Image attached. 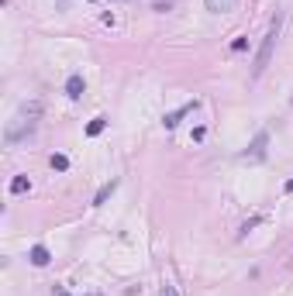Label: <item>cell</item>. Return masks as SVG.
<instances>
[{"mask_svg": "<svg viewBox=\"0 0 293 296\" xmlns=\"http://www.w3.org/2000/svg\"><path fill=\"white\" fill-rule=\"evenodd\" d=\"M38 117H41V103L38 100H31V103H24L14 117L7 121V128H4V141L7 145H18V141H24L35 128H38Z\"/></svg>", "mask_w": 293, "mask_h": 296, "instance_id": "6da1fadb", "label": "cell"}, {"mask_svg": "<svg viewBox=\"0 0 293 296\" xmlns=\"http://www.w3.org/2000/svg\"><path fill=\"white\" fill-rule=\"evenodd\" d=\"M279 24H283V18L276 14L273 24H269V31H266V38H262V45H259V52H255V62H252V76H255V79L266 73V66H269V59H273L276 38H279Z\"/></svg>", "mask_w": 293, "mask_h": 296, "instance_id": "7a4b0ae2", "label": "cell"}, {"mask_svg": "<svg viewBox=\"0 0 293 296\" xmlns=\"http://www.w3.org/2000/svg\"><path fill=\"white\" fill-rule=\"evenodd\" d=\"M266 145H269V135L259 131V135L252 138V145L245 148V158H262V155H266Z\"/></svg>", "mask_w": 293, "mask_h": 296, "instance_id": "3957f363", "label": "cell"}, {"mask_svg": "<svg viewBox=\"0 0 293 296\" xmlns=\"http://www.w3.org/2000/svg\"><path fill=\"white\" fill-rule=\"evenodd\" d=\"M193 110H197V100H193V103H183V107H179V110H173V114H166V117H162V124H166V128L173 131L176 124L186 117V114H193Z\"/></svg>", "mask_w": 293, "mask_h": 296, "instance_id": "277c9868", "label": "cell"}, {"mask_svg": "<svg viewBox=\"0 0 293 296\" xmlns=\"http://www.w3.org/2000/svg\"><path fill=\"white\" fill-rule=\"evenodd\" d=\"M83 93H86V83H83L79 73H73V76L66 79V97H69V100H79Z\"/></svg>", "mask_w": 293, "mask_h": 296, "instance_id": "5b68a950", "label": "cell"}, {"mask_svg": "<svg viewBox=\"0 0 293 296\" xmlns=\"http://www.w3.org/2000/svg\"><path fill=\"white\" fill-rule=\"evenodd\" d=\"M28 262H31V265H38V269H45V265L52 262V255H48V248H45V245H35V248L28 252Z\"/></svg>", "mask_w": 293, "mask_h": 296, "instance_id": "8992f818", "label": "cell"}, {"mask_svg": "<svg viewBox=\"0 0 293 296\" xmlns=\"http://www.w3.org/2000/svg\"><path fill=\"white\" fill-rule=\"evenodd\" d=\"M234 4H238V0H204V7H207L211 14H228V11H234Z\"/></svg>", "mask_w": 293, "mask_h": 296, "instance_id": "52a82bcc", "label": "cell"}, {"mask_svg": "<svg viewBox=\"0 0 293 296\" xmlns=\"http://www.w3.org/2000/svg\"><path fill=\"white\" fill-rule=\"evenodd\" d=\"M114 190H117V179H111L107 186H100V190H97V197H93V207H104V203L111 200V193H114Z\"/></svg>", "mask_w": 293, "mask_h": 296, "instance_id": "ba28073f", "label": "cell"}, {"mask_svg": "<svg viewBox=\"0 0 293 296\" xmlns=\"http://www.w3.org/2000/svg\"><path fill=\"white\" fill-rule=\"evenodd\" d=\"M28 190H31V179H28V176H14V179H11V193H14V197L28 193Z\"/></svg>", "mask_w": 293, "mask_h": 296, "instance_id": "9c48e42d", "label": "cell"}, {"mask_svg": "<svg viewBox=\"0 0 293 296\" xmlns=\"http://www.w3.org/2000/svg\"><path fill=\"white\" fill-rule=\"evenodd\" d=\"M104 128H107V117H93L90 124H86V135H90V138H97Z\"/></svg>", "mask_w": 293, "mask_h": 296, "instance_id": "30bf717a", "label": "cell"}, {"mask_svg": "<svg viewBox=\"0 0 293 296\" xmlns=\"http://www.w3.org/2000/svg\"><path fill=\"white\" fill-rule=\"evenodd\" d=\"M52 169H56V172H66V169H69V158L66 155H52Z\"/></svg>", "mask_w": 293, "mask_h": 296, "instance_id": "8fae6325", "label": "cell"}, {"mask_svg": "<svg viewBox=\"0 0 293 296\" xmlns=\"http://www.w3.org/2000/svg\"><path fill=\"white\" fill-rule=\"evenodd\" d=\"M245 48H249V41H245V38H234L231 41V52H245Z\"/></svg>", "mask_w": 293, "mask_h": 296, "instance_id": "7c38bea8", "label": "cell"}, {"mask_svg": "<svg viewBox=\"0 0 293 296\" xmlns=\"http://www.w3.org/2000/svg\"><path fill=\"white\" fill-rule=\"evenodd\" d=\"M259 220H262V217H252V220H245V224H241V238L249 234V231H252V227H255V224H259Z\"/></svg>", "mask_w": 293, "mask_h": 296, "instance_id": "4fadbf2b", "label": "cell"}, {"mask_svg": "<svg viewBox=\"0 0 293 296\" xmlns=\"http://www.w3.org/2000/svg\"><path fill=\"white\" fill-rule=\"evenodd\" d=\"M159 296H179V293H176V286H173V282H166V286L159 289Z\"/></svg>", "mask_w": 293, "mask_h": 296, "instance_id": "5bb4252c", "label": "cell"}, {"mask_svg": "<svg viewBox=\"0 0 293 296\" xmlns=\"http://www.w3.org/2000/svg\"><path fill=\"white\" fill-rule=\"evenodd\" d=\"M56 296H69L66 293V286H56Z\"/></svg>", "mask_w": 293, "mask_h": 296, "instance_id": "9a60e30c", "label": "cell"}, {"mask_svg": "<svg viewBox=\"0 0 293 296\" xmlns=\"http://www.w3.org/2000/svg\"><path fill=\"white\" fill-rule=\"evenodd\" d=\"M286 193H293V179H290V183H286Z\"/></svg>", "mask_w": 293, "mask_h": 296, "instance_id": "2e32d148", "label": "cell"}]
</instances>
